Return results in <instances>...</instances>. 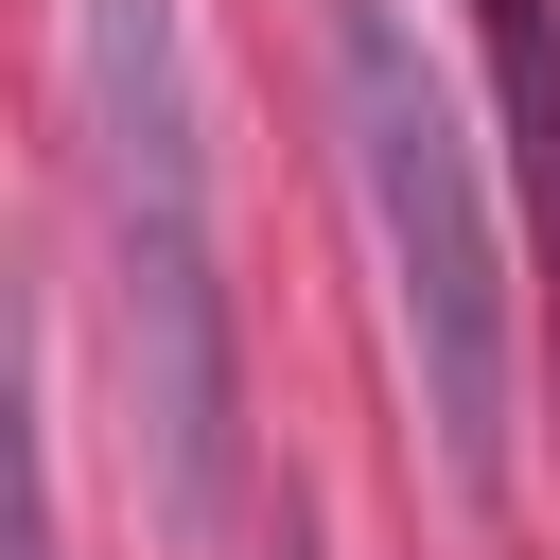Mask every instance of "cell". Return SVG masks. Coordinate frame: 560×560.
I'll return each instance as SVG.
<instances>
[{
  "instance_id": "5b68a950",
  "label": "cell",
  "mask_w": 560,
  "mask_h": 560,
  "mask_svg": "<svg viewBox=\"0 0 560 560\" xmlns=\"http://www.w3.org/2000/svg\"><path fill=\"white\" fill-rule=\"evenodd\" d=\"M280 560H298V542H280Z\"/></svg>"
},
{
  "instance_id": "3957f363",
  "label": "cell",
  "mask_w": 560,
  "mask_h": 560,
  "mask_svg": "<svg viewBox=\"0 0 560 560\" xmlns=\"http://www.w3.org/2000/svg\"><path fill=\"white\" fill-rule=\"evenodd\" d=\"M472 52H490V105H508V175H525V228L560 262V0H472ZM560 298V280H542Z\"/></svg>"
},
{
  "instance_id": "277c9868",
  "label": "cell",
  "mask_w": 560,
  "mask_h": 560,
  "mask_svg": "<svg viewBox=\"0 0 560 560\" xmlns=\"http://www.w3.org/2000/svg\"><path fill=\"white\" fill-rule=\"evenodd\" d=\"M0 560H52V472H35V332L0 280Z\"/></svg>"
},
{
  "instance_id": "7a4b0ae2",
  "label": "cell",
  "mask_w": 560,
  "mask_h": 560,
  "mask_svg": "<svg viewBox=\"0 0 560 560\" xmlns=\"http://www.w3.org/2000/svg\"><path fill=\"white\" fill-rule=\"evenodd\" d=\"M332 122H350V192H368V245H385V315H402L438 472H455V490H508V438H525V315H508L490 175H472L455 88H438V52H420L402 0H332Z\"/></svg>"
},
{
  "instance_id": "6da1fadb",
  "label": "cell",
  "mask_w": 560,
  "mask_h": 560,
  "mask_svg": "<svg viewBox=\"0 0 560 560\" xmlns=\"http://www.w3.org/2000/svg\"><path fill=\"white\" fill-rule=\"evenodd\" d=\"M70 122H88V228H105V332H122V438L158 525L210 560L245 508V350H228V228H210V105L175 0L70 18Z\"/></svg>"
}]
</instances>
